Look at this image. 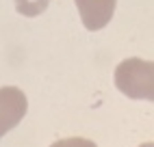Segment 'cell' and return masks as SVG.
<instances>
[{
	"label": "cell",
	"instance_id": "cell-1",
	"mask_svg": "<svg viewBox=\"0 0 154 147\" xmlns=\"http://www.w3.org/2000/svg\"><path fill=\"white\" fill-rule=\"evenodd\" d=\"M115 87L130 100L154 102V61H122L115 67Z\"/></svg>",
	"mask_w": 154,
	"mask_h": 147
},
{
	"label": "cell",
	"instance_id": "cell-2",
	"mask_svg": "<svg viewBox=\"0 0 154 147\" xmlns=\"http://www.w3.org/2000/svg\"><path fill=\"white\" fill-rule=\"evenodd\" d=\"M26 110H28V100L22 89L17 87L0 89V139L24 119Z\"/></svg>",
	"mask_w": 154,
	"mask_h": 147
},
{
	"label": "cell",
	"instance_id": "cell-3",
	"mask_svg": "<svg viewBox=\"0 0 154 147\" xmlns=\"http://www.w3.org/2000/svg\"><path fill=\"white\" fill-rule=\"evenodd\" d=\"M80 22L85 24L87 30H100L104 28L113 13H115L117 0H76Z\"/></svg>",
	"mask_w": 154,
	"mask_h": 147
},
{
	"label": "cell",
	"instance_id": "cell-4",
	"mask_svg": "<svg viewBox=\"0 0 154 147\" xmlns=\"http://www.w3.org/2000/svg\"><path fill=\"white\" fill-rule=\"evenodd\" d=\"M50 4V0H15V9L26 17L42 15Z\"/></svg>",
	"mask_w": 154,
	"mask_h": 147
},
{
	"label": "cell",
	"instance_id": "cell-5",
	"mask_svg": "<svg viewBox=\"0 0 154 147\" xmlns=\"http://www.w3.org/2000/svg\"><path fill=\"white\" fill-rule=\"evenodd\" d=\"M50 147H98V145L89 139H83V136H72V139H61Z\"/></svg>",
	"mask_w": 154,
	"mask_h": 147
},
{
	"label": "cell",
	"instance_id": "cell-6",
	"mask_svg": "<svg viewBox=\"0 0 154 147\" xmlns=\"http://www.w3.org/2000/svg\"><path fill=\"white\" fill-rule=\"evenodd\" d=\"M139 147H154V143H143V145H139Z\"/></svg>",
	"mask_w": 154,
	"mask_h": 147
}]
</instances>
